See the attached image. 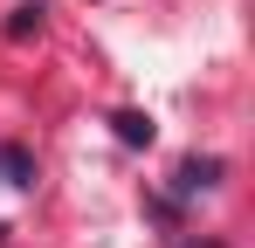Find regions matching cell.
<instances>
[{
  "instance_id": "obj_1",
  "label": "cell",
  "mask_w": 255,
  "mask_h": 248,
  "mask_svg": "<svg viewBox=\"0 0 255 248\" xmlns=\"http://www.w3.org/2000/svg\"><path fill=\"white\" fill-rule=\"evenodd\" d=\"M207 186H221V159H186L179 179H172V200H193V193H207Z\"/></svg>"
},
{
  "instance_id": "obj_2",
  "label": "cell",
  "mask_w": 255,
  "mask_h": 248,
  "mask_svg": "<svg viewBox=\"0 0 255 248\" xmlns=\"http://www.w3.org/2000/svg\"><path fill=\"white\" fill-rule=\"evenodd\" d=\"M111 131H118V145H152V138H159L145 111H118V118H111Z\"/></svg>"
},
{
  "instance_id": "obj_3",
  "label": "cell",
  "mask_w": 255,
  "mask_h": 248,
  "mask_svg": "<svg viewBox=\"0 0 255 248\" xmlns=\"http://www.w3.org/2000/svg\"><path fill=\"white\" fill-rule=\"evenodd\" d=\"M42 14H48L42 0H28V7H14V14H7V28H0V35H7V41H28V35H42Z\"/></svg>"
},
{
  "instance_id": "obj_4",
  "label": "cell",
  "mask_w": 255,
  "mask_h": 248,
  "mask_svg": "<svg viewBox=\"0 0 255 248\" xmlns=\"http://www.w3.org/2000/svg\"><path fill=\"white\" fill-rule=\"evenodd\" d=\"M0 179H7V186H35V159H28L21 145H0Z\"/></svg>"
}]
</instances>
